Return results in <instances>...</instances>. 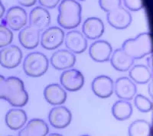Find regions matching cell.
I'll return each mask as SVG.
<instances>
[{
	"mask_svg": "<svg viewBox=\"0 0 153 136\" xmlns=\"http://www.w3.org/2000/svg\"><path fill=\"white\" fill-rule=\"evenodd\" d=\"M81 5L76 0H62L58 5L57 23L65 29H74L81 22Z\"/></svg>",
	"mask_w": 153,
	"mask_h": 136,
	"instance_id": "1",
	"label": "cell"
},
{
	"mask_svg": "<svg viewBox=\"0 0 153 136\" xmlns=\"http://www.w3.org/2000/svg\"><path fill=\"white\" fill-rule=\"evenodd\" d=\"M28 93L21 79L17 77L5 78L4 100L12 106L17 108L25 106L28 103Z\"/></svg>",
	"mask_w": 153,
	"mask_h": 136,
	"instance_id": "2",
	"label": "cell"
},
{
	"mask_svg": "<svg viewBox=\"0 0 153 136\" xmlns=\"http://www.w3.org/2000/svg\"><path fill=\"white\" fill-rule=\"evenodd\" d=\"M121 48L132 59L139 60L152 54V38L149 32H143L136 38H129L123 43Z\"/></svg>",
	"mask_w": 153,
	"mask_h": 136,
	"instance_id": "3",
	"label": "cell"
},
{
	"mask_svg": "<svg viewBox=\"0 0 153 136\" xmlns=\"http://www.w3.org/2000/svg\"><path fill=\"white\" fill-rule=\"evenodd\" d=\"M49 67V61L45 54L42 52H31L23 61V70L30 77H40L44 76Z\"/></svg>",
	"mask_w": 153,
	"mask_h": 136,
	"instance_id": "4",
	"label": "cell"
},
{
	"mask_svg": "<svg viewBox=\"0 0 153 136\" xmlns=\"http://www.w3.org/2000/svg\"><path fill=\"white\" fill-rule=\"evenodd\" d=\"M65 33L61 28L52 26L45 30L40 38L42 47L48 51L56 50L65 41Z\"/></svg>",
	"mask_w": 153,
	"mask_h": 136,
	"instance_id": "5",
	"label": "cell"
},
{
	"mask_svg": "<svg viewBox=\"0 0 153 136\" xmlns=\"http://www.w3.org/2000/svg\"><path fill=\"white\" fill-rule=\"evenodd\" d=\"M61 86L65 90L76 92L84 86L85 78L80 70L71 68L65 70L60 77Z\"/></svg>",
	"mask_w": 153,
	"mask_h": 136,
	"instance_id": "6",
	"label": "cell"
},
{
	"mask_svg": "<svg viewBox=\"0 0 153 136\" xmlns=\"http://www.w3.org/2000/svg\"><path fill=\"white\" fill-rule=\"evenodd\" d=\"M5 25L12 31H20L26 26L28 15L26 11L20 6H12L6 12L5 16Z\"/></svg>",
	"mask_w": 153,
	"mask_h": 136,
	"instance_id": "7",
	"label": "cell"
},
{
	"mask_svg": "<svg viewBox=\"0 0 153 136\" xmlns=\"http://www.w3.org/2000/svg\"><path fill=\"white\" fill-rule=\"evenodd\" d=\"M22 51L18 46L10 44L0 51V65L6 69H14L22 63Z\"/></svg>",
	"mask_w": 153,
	"mask_h": 136,
	"instance_id": "8",
	"label": "cell"
},
{
	"mask_svg": "<svg viewBox=\"0 0 153 136\" xmlns=\"http://www.w3.org/2000/svg\"><path fill=\"white\" fill-rule=\"evenodd\" d=\"M48 121L51 126L55 129H65L71 122L72 113L66 106H57L49 112Z\"/></svg>",
	"mask_w": 153,
	"mask_h": 136,
	"instance_id": "9",
	"label": "cell"
},
{
	"mask_svg": "<svg viewBox=\"0 0 153 136\" xmlns=\"http://www.w3.org/2000/svg\"><path fill=\"white\" fill-rule=\"evenodd\" d=\"M114 92L120 100L130 101L137 93V87L129 77H122L114 82Z\"/></svg>",
	"mask_w": 153,
	"mask_h": 136,
	"instance_id": "10",
	"label": "cell"
},
{
	"mask_svg": "<svg viewBox=\"0 0 153 136\" xmlns=\"http://www.w3.org/2000/svg\"><path fill=\"white\" fill-rule=\"evenodd\" d=\"M76 61L75 54L71 51L61 49L54 52L50 58V63L57 70H66L74 67Z\"/></svg>",
	"mask_w": 153,
	"mask_h": 136,
	"instance_id": "11",
	"label": "cell"
},
{
	"mask_svg": "<svg viewBox=\"0 0 153 136\" xmlns=\"http://www.w3.org/2000/svg\"><path fill=\"white\" fill-rule=\"evenodd\" d=\"M106 18L108 23L113 28L119 30L127 28L132 21V15L129 11L122 6L108 12Z\"/></svg>",
	"mask_w": 153,
	"mask_h": 136,
	"instance_id": "12",
	"label": "cell"
},
{
	"mask_svg": "<svg viewBox=\"0 0 153 136\" xmlns=\"http://www.w3.org/2000/svg\"><path fill=\"white\" fill-rule=\"evenodd\" d=\"M91 89L99 98L107 99L114 92V81L106 75L97 76L92 81Z\"/></svg>",
	"mask_w": 153,
	"mask_h": 136,
	"instance_id": "13",
	"label": "cell"
},
{
	"mask_svg": "<svg viewBox=\"0 0 153 136\" xmlns=\"http://www.w3.org/2000/svg\"><path fill=\"white\" fill-rule=\"evenodd\" d=\"M113 53V47L104 40L96 41L90 46L89 54L91 59L97 63H104L110 61Z\"/></svg>",
	"mask_w": 153,
	"mask_h": 136,
	"instance_id": "14",
	"label": "cell"
},
{
	"mask_svg": "<svg viewBox=\"0 0 153 136\" xmlns=\"http://www.w3.org/2000/svg\"><path fill=\"white\" fill-rule=\"evenodd\" d=\"M65 46L74 54L84 53L87 49V40L83 33L77 30H71L65 37Z\"/></svg>",
	"mask_w": 153,
	"mask_h": 136,
	"instance_id": "15",
	"label": "cell"
},
{
	"mask_svg": "<svg viewBox=\"0 0 153 136\" xmlns=\"http://www.w3.org/2000/svg\"><path fill=\"white\" fill-rule=\"evenodd\" d=\"M40 32L31 25L25 26L20 30L19 34V43L24 48L33 50L40 44Z\"/></svg>",
	"mask_w": 153,
	"mask_h": 136,
	"instance_id": "16",
	"label": "cell"
},
{
	"mask_svg": "<svg viewBox=\"0 0 153 136\" xmlns=\"http://www.w3.org/2000/svg\"><path fill=\"white\" fill-rule=\"evenodd\" d=\"M104 23L97 17L87 18L82 25V33L86 38L96 40L104 34Z\"/></svg>",
	"mask_w": 153,
	"mask_h": 136,
	"instance_id": "17",
	"label": "cell"
},
{
	"mask_svg": "<svg viewBox=\"0 0 153 136\" xmlns=\"http://www.w3.org/2000/svg\"><path fill=\"white\" fill-rule=\"evenodd\" d=\"M44 97L51 106H61L66 102L68 94L61 85L57 84H49L44 89Z\"/></svg>",
	"mask_w": 153,
	"mask_h": 136,
	"instance_id": "18",
	"label": "cell"
},
{
	"mask_svg": "<svg viewBox=\"0 0 153 136\" xmlns=\"http://www.w3.org/2000/svg\"><path fill=\"white\" fill-rule=\"evenodd\" d=\"M49 127L45 121L41 119H32L20 129L19 136H47Z\"/></svg>",
	"mask_w": 153,
	"mask_h": 136,
	"instance_id": "19",
	"label": "cell"
},
{
	"mask_svg": "<svg viewBox=\"0 0 153 136\" xmlns=\"http://www.w3.org/2000/svg\"><path fill=\"white\" fill-rule=\"evenodd\" d=\"M29 24L39 31L48 28L51 24V15L47 9L37 6L29 14Z\"/></svg>",
	"mask_w": 153,
	"mask_h": 136,
	"instance_id": "20",
	"label": "cell"
},
{
	"mask_svg": "<svg viewBox=\"0 0 153 136\" xmlns=\"http://www.w3.org/2000/svg\"><path fill=\"white\" fill-rule=\"evenodd\" d=\"M110 61L115 70L120 72H126L133 66L135 60L129 56L122 48H118L113 51Z\"/></svg>",
	"mask_w": 153,
	"mask_h": 136,
	"instance_id": "21",
	"label": "cell"
},
{
	"mask_svg": "<svg viewBox=\"0 0 153 136\" xmlns=\"http://www.w3.org/2000/svg\"><path fill=\"white\" fill-rule=\"evenodd\" d=\"M27 114L24 110L19 108L9 110L5 115V124L13 131L22 129L27 123Z\"/></svg>",
	"mask_w": 153,
	"mask_h": 136,
	"instance_id": "22",
	"label": "cell"
},
{
	"mask_svg": "<svg viewBox=\"0 0 153 136\" xmlns=\"http://www.w3.org/2000/svg\"><path fill=\"white\" fill-rule=\"evenodd\" d=\"M152 73L147 66L133 65L129 70V77L135 84H146L151 81Z\"/></svg>",
	"mask_w": 153,
	"mask_h": 136,
	"instance_id": "23",
	"label": "cell"
},
{
	"mask_svg": "<svg viewBox=\"0 0 153 136\" xmlns=\"http://www.w3.org/2000/svg\"><path fill=\"white\" fill-rule=\"evenodd\" d=\"M132 106L129 101L120 100L113 104L112 113L115 119L119 121H125L129 119L132 114Z\"/></svg>",
	"mask_w": 153,
	"mask_h": 136,
	"instance_id": "24",
	"label": "cell"
},
{
	"mask_svg": "<svg viewBox=\"0 0 153 136\" xmlns=\"http://www.w3.org/2000/svg\"><path fill=\"white\" fill-rule=\"evenodd\" d=\"M128 134L129 136H151L152 126L143 119L134 121L128 129Z\"/></svg>",
	"mask_w": 153,
	"mask_h": 136,
	"instance_id": "25",
	"label": "cell"
},
{
	"mask_svg": "<svg viewBox=\"0 0 153 136\" xmlns=\"http://www.w3.org/2000/svg\"><path fill=\"white\" fill-rule=\"evenodd\" d=\"M134 99V104L139 112H149L152 109V102L146 96L141 94H136Z\"/></svg>",
	"mask_w": 153,
	"mask_h": 136,
	"instance_id": "26",
	"label": "cell"
},
{
	"mask_svg": "<svg viewBox=\"0 0 153 136\" xmlns=\"http://www.w3.org/2000/svg\"><path fill=\"white\" fill-rule=\"evenodd\" d=\"M14 39V35L5 24H0V48L10 45Z\"/></svg>",
	"mask_w": 153,
	"mask_h": 136,
	"instance_id": "27",
	"label": "cell"
},
{
	"mask_svg": "<svg viewBox=\"0 0 153 136\" xmlns=\"http://www.w3.org/2000/svg\"><path fill=\"white\" fill-rule=\"evenodd\" d=\"M121 4L122 0H99L100 7L107 13L120 7Z\"/></svg>",
	"mask_w": 153,
	"mask_h": 136,
	"instance_id": "28",
	"label": "cell"
},
{
	"mask_svg": "<svg viewBox=\"0 0 153 136\" xmlns=\"http://www.w3.org/2000/svg\"><path fill=\"white\" fill-rule=\"evenodd\" d=\"M126 7L132 12L141 10L144 7L143 0H123Z\"/></svg>",
	"mask_w": 153,
	"mask_h": 136,
	"instance_id": "29",
	"label": "cell"
},
{
	"mask_svg": "<svg viewBox=\"0 0 153 136\" xmlns=\"http://www.w3.org/2000/svg\"><path fill=\"white\" fill-rule=\"evenodd\" d=\"M38 2L45 9H54L61 2V0H38Z\"/></svg>",
	"mask_w": 153,
	"mask_h": 136,
	"instance_id": "30",
	"label": "cell"
},
{
	"mask_svg": "<svg viewBox=\"0 0 153 136\" xmlns=\"http://www.w3.org/2000/svg\"><path fill=\"white\" fill-rule=\"evenodd\" d=\"M19 5L23 7H32L36 4L37 0H17Z\"/></svg>",
	"mask_w": 153,
	"mask_h": 136,
	"instance_id": "31",
	"label": "cell"
},
{
	"mask_svg": "<svg viewBox=\"0 0 153 136\" xmlns=\"http://www.w3.org/2000/svg\"><path fill=\"white\" fill-rule=\"evenodd\" d=\"M5 84V77L2 75H0V100H4Z\"/></svg>",
	"mask_w": 153,
	"mask_h": 136,
	"instance_id": "32",
	"label": "cell"
},
{
	"mask_svg": "<svg viewBox=\"0 0 153 136\" xmlns=\"http://www.w3.org/2000/svg\"><path fill=\"white\" fill-rule=\"evenodd\" d=\"M5 13V8L2 4V1L0 0V18H2Z\"/></svg>",
	"mask_w": 153,
	"mask_h": 136,
	"instance_id": "33",
	"label": "cell"
},
{
	"mask_svg": "<svg viewBox=\"0 0 153 136\" xmlns=\"http://www.w3.org/2000/svg\"><path fill=\"white\" fill-rule=\"evenodd\" d=\"M147 63H148L147 67L152 70V54L149 55V57L147 58Z\"/></svg>",
	"mask_w": 153,
	"mask_h": 136,
	"instance_id": "34",
	"label": "cell"
},
{
	"mask_svg": "<svg viewBox=\"0 0 153 136\" xmlns=\"http://www.w3.org/2000/svg\"><path fill=\"white\" fill-rule=\"evenodd\" d=\"M152 83L150 81L149 82V95L151 96H152Z\"/></svg>",
	"mask_w": 153,
	"mask_h": 136,
	"instance_id": "35",
	"label": "cell"
},
{
	"mask_svg": "<svg viewBox=\"0 0 153 136\" xmlns=\"http://www.w3.org/2000/svg\"><path fill=\"white\" fill-rule=\"evenodd\" d=\"M47 136H63V135L61 134H58V133H52V134H50L49 135H48Z\"/></svg>",
	"mask_w": 153,
	"mask_h": 136,
	"instance_id": "36",
	"label": "cell"
},
{
	"mask_svg": "<svg viewBox=\"0 0 153 136\" xmlns=\"http://www.w3.org/2000/svg\"><path fill=\"white\" fill-rule=\"evenodd\" d=\"M81 136H90V135H81Z\"/></svg>",
	"mask_w": 153,
	"mask_h": 136,
	"instance_id": "37",
	"label": "cell"
},
{
	"mask_svg": "<svg viewBox=\"0 0 153 136\" xmlns=\"http://www.w3.org/2000/svg\"><path fill=\"white\" fill-rule=\"evenodd\" d=\"M76 1H85V0H76Z\"/></svg>",
	"mask_w": 153,
	"mask_h": 136,
	"instance_id": "38",
	"label": "cell"
},
{
	"mask_svg": "<svg viewBox=\"0 0 153 136\" xmlns=\"http://www.w3.org/2000/svg\"><path fill=\"white\" fill-rule=\"evenodd\" d=\"M9 136H12V135H9Z\"/></svg>",
	"mask_w": 153,
	"mask_h": 136,
	"instance_id": "39",
	"label": "cell"
}]
</instances>
